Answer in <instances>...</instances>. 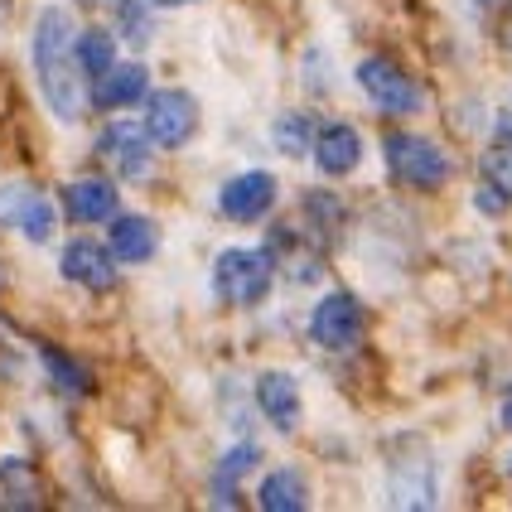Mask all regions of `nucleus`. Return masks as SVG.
<instances>
[{"label": "nucleus", "instance_id": "nucleus-16", "mask_svg": "<svg viewBox=\"0 0 512 512\" xmlns=\"http://www.w3.org/2000/svg\"><path fill=\"white\" fill-rule=\"evenodd\" d=\"M256 464H261V445L256 440H242V445H232L228 455L218 459V469H213V503L218 508H237L242 503L237 484H242V474H252Z\"/></svg>", "mask_w": 512, "mask_h": 512}, {"label": "nucleus", "instance_id": "nucleus-9", "mask_svg": "<svg viewBox=\"0 0 512 512\" xmlns=\"http://www.w3.org/2000/svg\"><path fill=\"white\" fill-rule=\"evenodd\" d=\"M97 155H102L121 179H145V174H150V160H155L150 136H145V126H136V121H112V126H102Z\"/></svg>", "mask_w": 512, "mask_h": 512}, {"label": "nucleus", "instance_id": "nucleus-30", "mask_svg": "<svg viewBox=\"0 0 512 512\" xmlns=\"http://www.w3.org/2000/svg\"><path fill=\"white\" fill-rule=\"evenodd\" d=\"M83 5H102V0H83Z\"/></svg>", "mask_w": 512, "mask_h": 512}, {"label": "nucleus", "instance_id": "nucleus-13", "mask_svg": "<svg viewBox=\"0 0 512 512\" xmlns=\"http://www.w3.org/2000/svg\"><path fill=\"white\" fill-rule=\"evenodd\" d=\"M145 92H150V68H145V63H112V68L92 83L87 102L116 112V107H136Z\"/></svg>", "mask_w": 512, "mask_h": 512}, {"label": "nucleus", "instance_id": "nucleus-31", "mask_svg": "<svg viewBox=\"0 0 512 512\" xmlns=\"http://www.w3.org/2000/svg\"><path fill=\"white\" fill-rule=\"evenodd\" d=\"M0 20H5V5H0Z\"/></svg>", "mask_w": 512, "mask_h": 512}, {"label": "nucleus", "instance_id": "nucleus-8", "mask_svg": "<svg viewBox=\"0 0 512 512\" xmlns=\"http://www.w3.org/2000/svg\"><path fill=\"white\" fill-rule=\"evenodd\" d=\"M387 503L392 508H435L440 503V474L430 455H392L387 459Z\"/></svg>", "mask_w": 512, "mask_h": 512}, {"label": "nucleus", "instance_id": "nucleus-21", "mask_svg": "<svg viewBox=\"0 0 512 512\" xmlns=\"http://www.w3.org/2000/svg\"><path fill=\"white\" fill-rule=\"evenodd\" d=\"M479 174H484L488 189H498L512 203V136H493L479 155Z\"/></svg>", "mask_w": 512, "mask_h": 512}, {"label": "nucleus", "instance_id": "nucleus-22", "mask_svg": "<svg viewBox=\"0 0 512 512\" xmlns=\"http://www.w3.org/2000/svg\"><path fill=\"white\" fill-rule=\"evenodd\" d=\"M116 34H121L126 44L145 49V44L155 39V15H150V0H121V5H116Z\"/></svg>", "mask_w": 512, "mask_h": 512}, {"label": "nucleus", "instance_id": "nucleus-14", "mask_svg": "<svg viewBox=\"0 0 512 512\" xmlns=\"http://www.w3.org/2000/svg\"><path fill=\"white\" fill-rule=\"evenodd\" d=\"M160 252V228L145 213H116L112 218V256L121 266H145Z\"/></svg>", "mask_w": 512, "mask_h": 512}, {"label": "nucleus", "instance_id": "nucleus-15", "mask_svg": "<svg viewBox=\"0 0 512 512\" xmlns=\"http://www.w3.org/2000/svg\"><path fill=\"white\" fill-rule=\"evenodd\" d=\"M63 208H68V218L73 223H112L116 218V184L112 179H73L68 189H63Z\"/></svg>", "mask_w": 512, "mask_h": 512}, {"label": "nucleus", "instance_id": "nucleus-1", "mask_svg": "<svg viewBox=\"0 0 512 512\" xmlns=\"http://www.w3.org/2000/svg\"><path fill=\"white\" fill-rule=\"evenodd\" d=\"M73 20L63 5H44L39 20H34V39H29V54H34V83L44 92L54 121L63 126H78L87 112V83L83 68L73 58Z\"/></svg>", "mask_w": 512, "mask_h": 512}, {"label": "nucleus", "instance_id": "nucleus-5", "mask_svg": "<svg viewBox=\"0 0 512 512\" xmlns=\"http://www.w3.org/2000/svg\"><path fill=\"white\" fill-rule=\"evenodd\" d=\"M387 165L397 174L401 184H411V189H445L450 184V174H455V160L440 150L435 141L426 136H411V131H392L387 136Z\"/></svg>", "mask_w": 512, "mask_h": 512}, {"label": "nucleus", "instance_id": "nucleus-2", "mask_svg": "<svg viewBox=\"0 0 512 512\" xmlns=\"http://www.w3.org/2000/svg\"><path fill=\"white\" fill-rule=\"evenodd\" d=\"M213 295L232 310H256L276 285V252L271 247H228L213 256Z\"/></svg>", "mask_w": 512, "mask_h": 512}, {"label": "nucleus", "instance_id": "nucleus-19", "mask_svg": "<svg viewBox=\"0 0 512 512\" xmlns=\"http://www.w3.org/2000/svg\"><path fill=\"white\" fill-rule=\"evenodd\" d=\"M73 58H78L83 78H92V83H97V78H102V73L116 63V34H112V29H97V25L83 29V34L73 39Z\"/></svg>", "mask_w": 512, "mask_h": 512}, {"label": "nucleus", "instance_id": "nucleus-11", "mask_svg": "<svg viewBox=\"0 0 512 512\" xmlns=\"http://www.w3.org/2000/svg\"><path fill=\"white\" fill-rule=\"evenodd\" d=\"M310 155L324 179H343V174H353L363 165V136L348 121H324V126H314Z\"/></svg>", "mask_w": 512, "mask_h": 512}, {"label": "nucleus", "instance_id": "nucleus-26", "mask_svg": "<svg viewBox=\"0 0 512 512\" xmlns=\"http://www.w3.org/2000/svg\"><path fill=\"white\" fill-rule=\"evenodd\" d=\"M474 208H479V213H488V218H498V213L508 208V199H503L498 189H488V184H479V194H474Z\"/></svg>", "mask_w": 512, "mask_h": 512}, {"label": "nucleus", "instance_id": "nucleus-27", "mask_svg": "<svg viewBox=\"0 0 512 512\" xmlns=\"http://www.w3.org/2000/svg\"><path fill=\"white\" fill-rule=\"evenodd\" d=\"M498 136H512V97H508V107L498 112Z\"/></svg>", "mask_w": 512, "mask_h": 512}, {"label": "nucleus", "instance_id": "nucleus-7", "mask_svg": "<svg viewBox=\"0 0 512 512\" xmlns=\"http://www.w3.org/2000/svg\"><path fill=\"white\" fill-rule=\"evenodd\" d=\"M276 199H281L276 174L242 170V174H232L228 184L218 189V213H223L228 223H261V218L276 208Z\"/></svg>", "mask_w": 512, "mask_h": 512}, {"label": "nucleus", "instance_id": "nucleus-10", "mask_svg": "<svg viewBox=\"0 0 512 512\" xmlns=\"http://www.w3.org/2000/svg\"><path fill=\"white\" fill-rule=\"evenodd\" d=\"M58 271H63V281L83 285V290H112L116 285V256L112 247H102V242H92V237H73L63 252H58Z\"/></svg>", "mask_w": 512, "mask_h": 512}, {"label": "nucleus", "instance_id": "nucleus-29", "mask_svg": "<svg viewBox=\"0 0 512 512\" xmlns=\"http://www.w3.org/2000/svg\"><path fill=\"white\" fill-rule=\"evenodd\" d=\"M150 5H160V10H179V5H199V0H150Z\"/></svg>", "mask_w": 512, "mask_h": 512}, {"label": "nucleus", "instance_id": "nucleus-4", "mask_svg": "<svg viewBox=\"0 0 512 512\" xmlns=\"http://www.w3.org/2000/svg\"><path fill=\"white\" fill-rule=\"evenodd\" d=\"M363 334H368V310L348 290H329L310 310V343L319 353H353Z\"/></svg>", "mask_w": 512, "mask_h": 512}, {"label": "nucleus", "instance_id": "nucleus-3", "mask_svg": "<svg viewBox=\"0 0 512 512\" xmlns=\"http://www.w3.org/2000/svg\"><path fill=\"white\" fill-rule=\"evenodd\" d=\"M353 78H358L363 97H368L382 116H421L426 112V87L416 83L401 63H392V58L368 54L363 63H358Z\"/></svg>", "mask_w": 512, "mask_h": 512}, {"label": "nucleus", "instance_id": "nucleus-25", "mask_svg": "<svg viewBox=\"0 0 512 512\" xmlns=\"http://www.w3.org/2000/svg\"><path fill=\"white\" fill-rule=\"evenodd\" d=\"M34 199L29 184H0V228H20V213Z\"/></svg>", "mask_w": 512, "mask_h": 512}, {"label": "nucleus", "instance_id": "nucleus-18", "mask_svg": "<svg viewBox=\"0 0 512 512\" xmlns=\"http://www.w3.org/2000/svg\"><path fill=\"white\" fill-rule=\"evenodd\" d=\"M39 498H44V484H39L34 464L20 455L0 459V503L5 508H39Z\"/></svg>", "mask_w": 512, "mask_h": 512}, {"label": "nucleus", "instance_id": "nucleus-6", "mask_svg": "<svg viewBox=\"0 0 512 512\" xmlns=\"http://www.w3.org/2000/svg\"><path fill=\"white\" fill-rule=\"evenodd\" d=\"M194 131H199V102L184 87L145 92V136H150V145L179 150V145L194 141Z\"/></svg>", "mask_w": 512, "mask_h": 512}, {"label": "nucleus", "instance_id": "nucleus-12", "mask_svg": "<svg viewBox=\"0 0 512 512\" xmlns=\"http://www.w3.org/2000/svg\"><path fill=\"white\" fill-rule=\"evenodd\" d=\"M256 406L261 416L276 430H295L305 416V401H300V382L290 372H261L256 377Z\"/></svg>", "mask_w": 512, "mask_h": 512}, {"label": "nucleus", "instance_id": "nucleus-32", "mask_svg": "<svg viewBox=\"0 0 512 512\" xmlns=\"http://www.w3.org/2000/svg\"><path fill=\"white\" fill-rule=\"evenodd\" d=\"M0 285H5V271H0Z\"/></svg>", "mask_w": 512, "mask_h": 512}, {"label": "nucleus", "instance_id": "nucleus-34", "mask_svg": "<svg viewBox=\"0 0 512 512\" xmlns=\"http://www.w3.org/2000/svg\"><path fill=\"white\" fill-rule=\"evenodd\" d=\"M508 469H512V459H508Z\"/></svg>", "mask_w": 512, "mask_h": 512}, {"label": "nucleus", "instance_id": "nucleus-23", "mask_svg": "<svg viewBox=\"0 0 512 512\" xmlns=\"http://www.w3.org/2000/svg\"><path fill=\"white\" fill-rule=\"evenodd\" d=\"M44 368L54 377V387H63L68 397H83L87 387H92V372L83 363H73L68 353H58V348H44Z\"/></svg>", "mask_w": 512, "mask_h": 512}, {"label": "nucleus", "instance_id": "nucleus-28", "mask_svg": "<svg viewBox=\"0 0 512 512\" xmlns=\"http://www.w3.org/2000/svg\"><path fill=\"white\" fill-rule=\"evenodd\" d=\"M498 421H503V430H512V387H508V397H503V406H498Z\"/></svg>", "mask_w": 512, "mask_h": 512}, {"label": "nucleus", "instance_id": "nucleus-24", "mask_svg": "<svg viewBox=\"0 0 512 512\" xmlns=\"http://www.w3.org/2000/svg\"><path fill=\"white\" fill-rule=\"evenodd\" d=\"M54 223H58V218H54V203L34 189V199L25 203V213H20V228H15V232H25L29 242H49V237H54Z\"/></svg>", "mask_w": 512, "mask_h": 512}, {"label": "nucleus", "instance_id": "nucleus-17", "mask_svg": "<svg viewBox=\"0 0 512 512\" xmlns=\"http://www.w3.org/2000/svg\"><path fill=\"white\" fill-rule=\"evenodd\" d=\"M256 508H266V512L310 508V484H305V474H300V469H290V464L271 469V474L261 479V488H256Z\"/></svg>", "mask_w": 512, "mask_h": 512}, {"label": "nucleus", "instance_id": "nucleus-33", "mask_svg": "<svg viewBox=\"0 0 512 512\" xmlns=\"http://www.w3.org/2000/svg\"><path fill=\"white\" fill-rule=\"evenodd\" d=\"M508 44H512V29H508Z\"/></svg>", "mask_w": 512, "mask_h": 512}, {"label": "nucleus", "instance_id": "nucleus-20", "mask_svg": "<svg viewBox=\"0 0 512 512\" xmlns=\"http://www.w3.org/2000/svg\"><path fill=\"white\" fill-rule=\"evenodd\" d=\"M271 145L281 150V155H310L314 145V121L305 112H281L276 121H271Z\"/></svg>", "mask_w": 512, "mask_h": 512}]
</instances>
